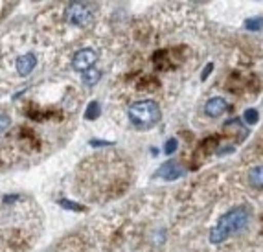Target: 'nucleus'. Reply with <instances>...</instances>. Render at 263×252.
I'll return each mask as SVG.
<instances>
[{"label": "nucleus", "mask_w": 263, "mask_h": 252, "mask_svg": "<svg viewBox=\"0 0 263 252\" xmlns=\"http://www.w3.org/2000/svg\"><path fill=\"white\" fill-rule=\"evenodd\" d=\"M44 41L48 39L44 37L43 41H39L35 33H30V31H24V33L13 31L4 39L0 59L11 65L18 77H30L44 59V52H46Z\"/></svg>", "instance_id": "obj_1"}, {"label": "nucleus", "mask_w": 263, "mask_h": 252, "mask_svg": "<svg viewBox=\"0 0 263 252\" xmlns=\"http://www.w3.org/2000/svg\"><path fill=\"white\" fill-rule=\"evenodd\" d=\"M250 221H252V208L241 204V206L230 208L227 214L217 219L214 226L210 228L208 234V241L212 245H221L224 241H228L234 236H239L241 232H245L249 228Z\"/></svg>", "instance_id": "obj_2"}, {"label": "nucleus", "mask_w": 263, "mask_h": 252, "mask_svg": "<svg viewBox=\"0 0 263 252\" xmlns=\"http://www.w3.org/2000/svg\"><path fill=\"white\" fill-rule=\"evenodd\" d=\"M98 8L87 2H70L59 8V18L55 23L59 26H66L70 30H88L96 21Z\"/></svg>", "instance_id": "obj_3"}, {"label": "nucleus", "mask_w": 263, "mask_h": 252, "mask_svg": "<svg viewBox=\"0 0 263 252\" xmlns=\"http://www.w3.org/2000/svg\"><path fill=\"white\" fill-rule=\"evenodd\" d=\"M127 116L133 125L140 129H149L160 122L162 111H160L158 103L153 102V100H142V102H135L129 107Z\"/></svg>", "instance_id": "obj_4"}, {"label": "nucleus", "mask_w": 263, "mask_h": 252, "mask_svg": "<svg viewBox=\"0 0 263 252\" xmlns=\"http://www.w3.org/2000/svg\"><path fill=\"white\" fill-rule=\"evenodd\" d=\"M98 61H100V50L94 46H83L72 55L70 67L76 72H87L96 67Z\"/></svg>", "instance_id": "obj_5"}, {"label": "nucleus", "mask_w": 263, "mask_h": 252, "mask_svg": "<svg viewBox=\"0 0 263 252\" xmlns=\"http://www.w3.org/2000/svg\"><path fill=\"white\" fill-rule=\"evenodd\" d=\"M186 173V169L182 168V164L179 162H166L162 168L157 171V177H162L166 181H175V179H180Z\"/></svg>", "instance_id": "obj_6"}, {"label": "nucleus", "mask_w": 263, "mask_h": 252, "mask_svg": "<svg viewBox=\"0 0 263 252\" xmlns=\"http://www.w3.org/2000/svg\"><path fill=\"white\" fill-rule=\"evenodd\" d=\"M227 109H228L227 102L221 96L210 98L206 102V105H204V112H206L208 118H221L227 112Z\"/></svg>", "instance_id": "obj_7"}, {"label": "nucleus", "mask_w": 263, "mask_h": 252, "mask_svg": "<svg viewBox=\"0 0 263 252\" xmlns=\"http://www.w3.org/2000/svg\"><path fill=\"white\" fill-rule=\"evenodd\" d=\"M100 80H101V70H98V68H90V70L83 72V81L87 87H92Z\"/></svg>", "instance_id": "obj_8"}, {"label": "nucleus", "mask_w": 263, "mask_h": 252, "mask_svg": "<svg viewBox=\"0 0 263 252\" xmlns=\"http://www.w3.org/2000/svg\"><path fill=\"white\" fill-rule=\"evenodd\" d=\"M249 179H250V186H254L258 191L261 190V166H259V164L250 169Z\"/></svg>", "instance_id": "obj_9"}, {"label": "nucleus", "mask_w": 263, "mask_h": 252, "mask_svg": "<svg viewBox=\"0 0 263 252\" xmlns=\"http://www.w3.org/2000/svg\"><path fill=\"white\" fill-rule=\"evenodd\" d=\"M100 112H101L100 103L92 102L90 105L87 107V112H85V116H87V120H96L98 116H100Z\"/></svg>", "instance_id": "obj_10"}, {"label": "nucleus", "mask_w": 263, "mask_h": 252, "mask_svg": "<svg viewBox=\"0 0 263 252\" xmlns=\"http://www.w3.org/2000/svg\"><path fill=\"white\" fill-rule=\"evenodd\" d=\"M9 125H11V120H9L8 114H0V134L6 133L9 129Z\"/></svg>", "instance_id": "obj_11"}, {"label": "nucleus", "mask_w": 263, "mask_h": 252, "mask_svg": "<svg viewBox=\"0 0 263 252\" xmlns=\"http://www.w3.org/2000/svg\"><path fill=\"white\" fill-rule=\"evenodd\" d=\"M245 122L256 124V122H258V111H256V109H249V111L245 112Z\"/></svg>", "instance_id": "obj_12"}, {"label": "nucleus", "mask_w": 263, "mask_h": 252, "mask_svg": "<svg viewBox=\"0 0 263 252\" xmlns=\"http://www.w3.org/2000/svg\"><path fill=\"white\" fill-rule=\"evenodd\" d=\"M164 149H166L167 155H171V153L177 149V138H171V140H167L166 146H164Z\"/></svg>", "instance_id": "obj_13"}, {"label": "nucleus", "mask_w": 263, "mask_h": 252, "mask_svg": "<svg viewBox=\"0 0 263 252\" xmlns=\"http://www.w3.org/2000/svg\"><path fill=\"white\" fill-rule=\"evenodd\" d=\"M63 206H68V210H81V206L76 203H70V201H61Z\"/></svg>", "instance_id": "obj_14"}]
</instances>
